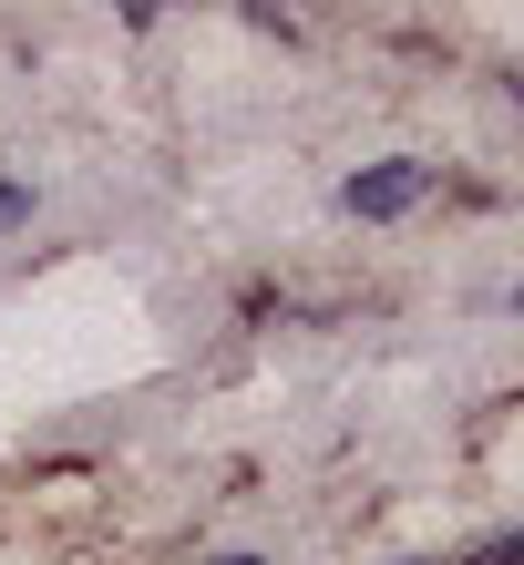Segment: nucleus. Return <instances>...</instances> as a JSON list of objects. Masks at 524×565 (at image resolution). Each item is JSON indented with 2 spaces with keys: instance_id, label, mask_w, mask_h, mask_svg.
Masks as SVG:
<instances>
[{
  "instance_id": "1",
  "label": "nucleus",
  "mask_w": 524,
  "mask_h": 565,
  "mask_svg": "<svg viewBox=\"0 0 524 565\" xmlns=\"http://www.w3.org/2000/svg\"><path fill=\"white\" fill-rule=\"evenodd\" d=\"M421 195H432V164H421V154H391V164H371V175H350V185H340V206L381 226V216H411Z\"/></svg>"
},
{
  "instance_id": "4",
  "label": "nucleus",
  "mask_w": 524,
  "mask_h": 565,
  "mask_svg": "<svg viewBox=\"0 0 524 565\" xmlns=\"http://www.w3.org/2000/svg\"><path fill=\"white\" fill-rule=\"evenodd\" d=\"M216 565H257V555H216Z\"/></svg>"
},
{
  "instance_id": "3",
  "label": "nucleus",
  "mask_w": 524,
  "mask_h": 565,
  "mask_svg": "<svg viewBox=\"0 0 524 565\" xmlns=\"http://www.w3.org/2000/svg\"><path fill=\"white\" fill-rule=\"evenodd\" d=\"M473 565H524V545H514V535H494V545H483Z\"/></svg>"
},
{
  "instance_id": "2",
  "label": "nucleus",
  "mask_w": 524,
  "mask_h": 565,
  "mask_svg": "<svg viewBox=\"0 0 524 565\" xmlns=\"http://www.w3.org/2000/svg\"><path fill=\"white\" fill-rule=\"evenodd\" d=\"M31 216V185H11V175H0V226H21Z\"/></svg>"
}]
</instances>
